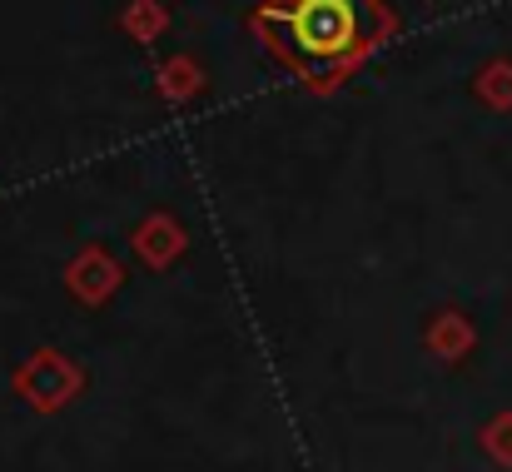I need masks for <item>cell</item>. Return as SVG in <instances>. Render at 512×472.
<instances>
[{"label":"cell","instance_id":"obj_1","mask_svg":"<svg viewBox=\"0 0 512 472\" xmlns=\"http://www.w3.org/2000/svg\"><path fill=\"white\" fill-rule=\"evenodd\" d=\"M254 30L289 75L329 90L388 40L393 15L383 0H259Z\"/></svg>","mask_w":512,"mask_h":472}]
</instances>
